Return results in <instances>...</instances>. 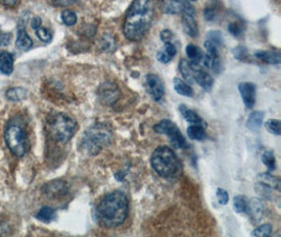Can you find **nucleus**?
Listing matches in <instances>:
<instances>
[{"label":"nucleus","instance_id":"5","mask_svg":"<svg viewBox=\"0 0 281 237\" xmlns=\"http://www.w3.org/2000/svg\"><path fill=\"white\" fill-rule=\"evenodd\" d=\"M4 139L6 146L9 147L14 155L17 157L26 155L30 146L29 138L26 130L23 128V124L16 118L7 124L4 132Z\"/></svg>","mask_w":281,"mask_h":237},{"label":"nucleus","instance_id":"7","mask_svg":"<svg viewBox=\"0 0 281 237\" xmlns=\"http://www.w3.org/2000/svg\"><path fill=\"white\" fill-rule=\"evenodd\" d=\"M154 131L158 134L167 135L173 147H175L176 149L188 148V145L186 138L184 137L183 133L179 131L177 125L174 122L169 119H163L158 124H156L154 126Z\"/></svg>","mask_w":281,"mask_h":237},{"label":"nucleus","instance_id":"27","mask_svg":"<svg viewBox=\"0 0 281 237\" xmlns=\"http://www.w3.org/2000/svg\"><path fill=\"white\" fill-rule=\"evenodd\" d=\"M47 194L49 196H58L60 194L67 192L65 184L62 181H54L51 185H47Z\"/></svg>","mask_w":281,"mask_h":237},{"label":"nucleus","instance_id":"35","mask_svg":"<svg viewBox=\"0 0 281 237\" xmlns=\"http://www.w3.org/2000/svg\"><path fill=\"white\" fill-rule=\"evenodd\" d=\"M206 40L213 42V44L216 45L217 47H219L222 44L221 34L218 31H210L208 33V36H206Z\"/></svg>","mask_w":281,"mask_h":237},{"label":"nucleus","instance_id":"41","mask_svg":"<svg viewBox=\"0 0 281 237\" xmlns=\"http://www.w3.org/2000/svg\"><path fill=\"white\" fill-rule=\"evenodd\" d=\"M20 2V0H0V3L7 6V7H14Z\"/></svg>","mask_w":281,"mask_h":237},{"label":"nucleus","instance_id":"14","mask_svg":"<svg viewBox=\"0 0 281 237\" xmlns=\"http://www.w3.org/2000/svg\"><path fill=\"white\" fill-rule=\"evenodd\" d=\"M255 56L260 59L261 61L272 65H276L281 62L279 51H257V52H255Z\"/></svg>","mask_w":281,"mask_h":237},{"label":"nucleus","instance_id":"32","mask_svg":"<svg viewBox=\"0 0 281 237\" xmlns=\"http://www.w3.org/2000/svg\"><path fill=\"white\" fill-rule=\"evenodd\" d=\"M272 233V226L270 224H264L256 228L255 230L252 231V236H258V237H268Z\"/></svg>","mask_w":281,"mask_h":237},{"label":"nucleus","instance_id":"21","mask_svg":"<svg viewBox=\"0 0 281 237\" xmlns=\"http://www.w3.org/2000/svg\"><path fill=\"white\" fill-rule=\"evenodd\" d=\"M263 117H264V113L262 111H254L250 114L249 118H247L246 121V126L247 129L256 132L258 131L261 125H262V121H263Z\"/></svg>","mask_w":281,"mask_h":237},{"label":"nucleus","instance_id":"31","mask_svg":"<svg viewBox=\"0 0 281 237\" xmlns=\"http://www.w3.org/2000/svg\"><path fill=\"white\" fill-rule=\"evenodd\" d=\"M36 31V35L37 37L41 40V41H44L46 42V44H48V42H51L52 39H53V35H52V33L49 30L44 28V27H38L37 29H35Z\"/></svg>","mask_w":281,"mask_h":237},{"label":"nucleus","instance_id":"39","mask_svg":"<svg viewBox=\"0 0 281 237\" xmlns=\"http://www.w3.org/2000/svg\"><path fill=\"white\" fill-rule=\"evenodd\" d=\"M245 54H246V50L243 47H237L236 49H234V55L237 59L244 58Z\"/></svg>","mask_w":281,"mask_h":237},{"label":"nucleus","instance_id":"28","mask_svg":"<svg viewBox=\"0 0 281 237\" xmlns=\"http://www.w3.org/2000/svg\"><path fill=\"white\" fill-rule=\"evenodd\" d=\"M27 97V91L22 88H12L6 91V98L11 101H20Z\"/></svg>","mask_w":281,"mask_h":237},{"label":"nucleus","instance_id":"38","mask_svg":"<svg viewBox=\"0 0 281 237\" xmlns=\"http://www.w3.org/2000/svg\"><path fill=\"white\" fill-rule=\"evenodd\" d=\"M160 38L163 42H172L173 33L170 30H164L160 34Z\"/></svg>","mask_w":281,"mask_h":237},{"label":"nucleus","instance_id":"18","mask_svg":"<svg viewBox=\"0 0 281 237\" xmlns=\"http://www.w3.org/2000/svg\"><path fill=\"white\" fill-rule=\"evenodd\" d=\"M33 46V41L29 34L27 33V30L24 29L22 25H20L18 29L17 39H16V47H17L21 51H28Z\"/></svg>","mask_w":281,"mask_h":237},{"label":"nucleus","instance_id":"10","mask_svg":"<svg viewBox=\"0 0 281 237\" xmlns=\"http://www.w3.org/2000/svg\"><path fill=\"white\" fill-rule=\"evenodd\" d=\"M146 88L155 101H160L164 96L163 81L159 76L150 74L146 76Z\"/></svg>","mask_w":281,"mask_h":237},{"label":"nucleus","instance_id":"43","mask_svg":"<svg viewBox=\"0 0 281 237\" xmlns=\"http://www.w3.org/2000/svg\"><path fill=\"white\" fill-rule=\"evenodd\" d=\"M193 1H195V0H193Z\"/></svg>","mask_w":281,"mask_h":237},{"label":"nucleus","instance_id":"4","mask_svg":"<svg viewBox=\"0 0 281 237\" xmlns=\"http://www.w3.org/2000/svg\"><path fill=\"white\" fill-rule=\"evenodd\" d=\"M151 165L158 175L164 178L175 176L180 169V163L176 154L169 147L157 148L152 154Z\"/></svg>","mask_w":281,"mask_h":237},{"label":"nucleus","instance_id":"15","mask_svg":"<svg viewBox=\"0 0 281 237\" xmlns=\"http://www.w3.org/2000/svg\"><path fill=\"white\" fill-rule=\"evenodd\" d=\"M183 28L187 35L193 38L198 36V24L192 14H183Z\"/></svg>","mask_w":281,"mask_h":237},{"label":"nucleus","instance_id":"6","mask_svg":"<svg viewBox=\"0 0 281 237\" xmlns=\"http://www.w3.org/2000/svg\"><path fill=\"white\" fill-rule=\"evenodd\" d=\"M49 131L57 141L65 143L76 133L77 122L67 114L57 113L49 119Z\"/></svg>","mask_w":281,"mask_h":237},{"label":"nucleus","instance_id":"37","mask_svg":"<svg viewBox=\"0 0 281 237\" xmlns=\"http://www.w3.org/2000/svg\"><path fill=\"white\" fill-rule=\"evenodd\" d=\"M216 196H217L218 202L222 206H226L229 202V194H228V192L226 190H223L221 188L217 189Z\"/></svg>","mask_w":281,"mask_h":237},{"label":"nucleus","instance_id":"2","mask_svg":"<svg viewBox=\"0 0 281 237\" xmlns=\"http://www.w3.org/2000/svg\"><path fill=\"white\" fill-rule=\"evenodd\" d=\"M97 214L106 227L121 226L129 215V199L126 194L121 191L107 194L99 202Z\"/></svg>","mask_w":281,"mask_h":237},{"label":"nucleus","instance_id":"34","mask_svg":"<svg viewBox=\"0 0 281 237\" xmlns=\"http://www.w3.org/2000/svg\"><path fill=\"white\" fill-rule=\"evenodd\" d=\"M255 190L256 192H257L260 196L264 197V198H271V194H272V189L267 187V185H264L260 182H258L257 184H256V187H255Z\"/></svg>","mask_w":281,"mask_h":237},{"label":"nucleus","instance_id":"42","mask_svg":"<svg viewBox=\"0 0 281 237\" xmlns=\"http://www.w3.org/2000/svg\"><path fill=\"white\" fill-rule=\"evenodd\" d=\"M31 25H32V28L33 29H37L38 27H40L41 25V19L39 18V17H34V18H33V20H32V22H31Z\"/></svg>","mask_w":281,"mask_h":237},{"label":"nucleus","instance_id":"13","mask_svg":"<svg viewBox=\"0 0 281 237\" xmlns=\"http://www.w3.org/2000/svg\"><path fill=\"white\" fill-rule=\"evenodd\" d=\"M246 214H249L253 219V222L259 223L264 215V206L262 200L259 198H253L249 200V208H247Z\"/></svg>","mask_w":281,"mask_h":237},{"label":"nucleus","instance_id":"29","mask_svg":"<svg viewBox=\"0 0 281 237\" xmlns=\"http://www.w3.org/2000/svg\"><path fill=\"white\" fill-rule=\"evenodd\" d=\"M262 163L267 166L269 170L273 171L276 169V159L275 155L272 151H264L262 153Z\"/></svg>","mask_w":281,"mask_h":237},{"label":"nucleus","instance_id":"3","mask_svg":"<svg viewBox=\"0 0 281 237\" xmlns=\"http://www.w3.org/2000/svg\"><path fill=\"white\" fill-rule=\"evenodd\" d=\"M113 141V132L109 125L96 123L91 125L84 133L81 139V147L89 155H97L109 147Z\"/></svg>","mask_w":281,"mask_h":237},{"label":"nucleus","instance_id":"20","mask_svg":"<svg viewBox=\"0 0 281 237\" xmlns=\"http://www.w3.org/2000/svg\"><path fill=\"white\" fill-rule=\"evenodd\" d=\"M186 54L189 61L199 65L202 62V59L204 56V53L202 52L201 49L193 44H189L186 47Z\"/></svg>","mask_w":281,"mask_h":237},{"label":"nucleus","instance_id":"26","mask_svg":"<svg viewBox=\"0 0 281 237\" xmlns=\"http://www.w3.org/2000/svg\"><path fill=\"white\" fill-rule=\"evenodd\" d=\"M233 207L237 213H246L249 208V199L243 195H237L233 199Z\"/></svg>","mask_w":281,"mask_h":237},{"label":"nucleus","instance_id":"22","mask_svg":"<svg viewBox=\"0 0 281 237\" xmlns=\"http://www.w3.org/2000/svg\"><path fill=\"white\" fill-rule=\"evenodd\" d=\"M187 134L188 138H191L192 140L202 141L206 138L205 130L200 123H192V125H189L187 129Z\"/></svg>","mask_w":281,"mask_h":237},{"label":"nucleus","instance_id":"8","mask_svg":"<svg viewBox=\"0 0 281 237\" xmlns=\"http://www.w3.org/2000/svg\"><path fill=\"white\" fill-rule=\"evenodd\" d=\"M160 5L165 14H195L193 5L187 0H160Z\"/></svg>","mask_w":281,"mask_h":237},{"label":"nucleus","instance_id":"33","mask_svg":"<svg viewBox=\"0 0 281 237\" xmlns=\"http://www.w3.org/2000/svg\"><path fill=\"white\" fill-rule=\"evenodd\" d=\"M281 123L279 120L277 119H270L266 122V129L273 135H276V136H279L281 134V130H280Z\"/></svg>","mask_w":281,"mask_h":237},{"label":"nucleus","instance_id":"11","mask_svg":"<svg viewBox=\"0 0 281 237\" xmlns=\"http://www.w3.org/2000/svg\"><path fill=\"white\" fill-rule=\"evenodd\" d=\"M99 96L102 100V103L106 105H112L119 97V90L114 83H103L99 89Z\"/></svg>","mask_w":281,"mask_h":237},{"label":"nucleus","instance_id":"24","mask_svg":"<svg viewBox=\"0 0 281 237\" xmlns=\"http://www.w3.org/2000/svg\"><path fill=\"white\" fill-rule=\"evenodd\" d=\"M174 89L179 95H183L186 97H192L194 95V90L189 84L180 78L174 79Z\"/></svg>","mask_w":281,"mask_h":237},{"label":"nucleus","instance_id":"30","mask_svg":"<svg viewBox=\"0 0 281 237\" xmlns=\"http://www.w3.org/2000/svg\"><path fill=\"white\" fill-rule=\"evenodd\" d=\"M61 19L65 25L72 27L77 22V15L71 10H64L61 14Z\"/></svg>","mask_w":281,"mask_h":237},{"label":"nucleus","instance_id":"16","mask_svg":"<svg viewBox=\"0 0 281 237\" xmlns=\"http://www.w3.org/2000/svg\"><path fill=\"white\" fill-rule=\"evenodd\" d=\"M14 71V56L10 52L0 53V72L4 75H11Z\"/></svg>","mask_w":281,"mask_h":237},{"label":"nucleus","instance_id":"23","mask_svg":"<svg viewBox=\"0 0 281 237\" xmlns=\"http://www.w3.org/2000/svg\"><path fill=\"white\" fill-rule=\"evenodd\" d=\"M179 111L183 115V117L186 119V121L189 122V123H203L202 118L198 115L195 111L191 110L189 108H187L186 105H180L179 106Z\"/></svg>","mask_w":281,"mask_h":237},{"label":"nucleus","instance_id":"17","mask_svg":"<svg viewBox=\"0 0 281 237\" xmlns=\"http://www.w3.org/2000/svg\"><path fill=\"white\" fill-rule=\"evenodd\" d=\"M164 50H161L157 53V59H158V61L161 63H169L173 59V57L176 55L177 51L173 42H164Z\"/></svg>","mask_w":281,"mask_h":237},{"label":"nucleus","instance_id":"9","mask_svg":"<svg viewBox=\"0 0 281 237\" xmlns=\"http://www.w3.org/2000/svg\"><path fill=\"white\" fill-rule=\"evenodd\" d=\"M191 80L192 82L193 81L197 82L202 89L206 91L211 90L213 87V83H214L212 76L208 73V71L202 69L199 64H195L193 62H192Z\"/></svg>","mask_w":281,"mask_h":237},{"label":"nucleus","instance_id":"12","mask_svg":"<svg viewBox=\"0 0 281 237\" xmlns=\"http://www.w3.org/2000/svg\"><path fill=\"white\" fill-rule=\"evenodd\" d=\"M246 108H253L256 103V86L253 82H241L238 86Z\"/></svg>","mask_w":281,"mask_h":237},{"label":"nucleus","instance_id":"1","mask_svg":"<svg viewBox=\"0 0 281 237\" xmlns=\"http://www.w3.org/2000/svg\"><path fill=\"white\" fill-rule=\"evenodd\" d=\"M153 17V0H134L123 24V34L126 38L131 41L142 39L151 28Z\"/></svg>","mask_w":281,"mask_h":237},{"label":"nucleus","instance_id":"25","mask_svg":"<svg viewBox=\"0 0 281 237\" xmlns=\"http://www.w3.org/2000/svg\"><path fill=\"white\" fill-rule=\"evenodd\" d=\"M56 216L57 215H56L55 210L52 209V208H49V207H43L38 211V213L36 214L37 219H39V221L44 222V223L53 222L54 219L56 218Z\"/></svg>","mask_w":281,"mask_h":237},{"label":"nucleus","instance_id":"19","mask_svg":"<svg viewBox=\"0 0 281 237\" xmlns=\"http://www.w3.org/2000/svg\"><path fill=\"white\" fill-rule=\"evenodd\" d=\"M257 179H258V182H260L264 185H267V187L271 188L272 190L280 191V185H281L280 180L277 178L276 176L272 175L271 173H269V172L260 173L257 176Z\"/></svg>","mask_w":281,"mask_h":237},{"label":"nucleus","instance_id":"36","mask_svg":"<svg viewBox=\"0 0 281 237\" xmlns=\"http://www.w3.org/2000/svg\"><path fill=\"white\" fill-rule=\"evenodd\" d=\"M228 30L235 37H239L243 33V27L240 23H238V22L230 23L229 27H228Z\"/></svg>","mask_w":281,"mask_h":237},{"label":"nucleus","instance_id":"40","mask_svg":"<svg viewBox=\"0 0 281 237\" xmlns=\"http://www.w3.org/2000/svg\"><path fill=\"white\" fill-rule=\"evenodd\" d=\"M52 1L57 4V5H60V6H68L71 5L73 3H75L77 0H52Z\"/></svg>","mask_w":281,"mask_h":237}]
</instances>
